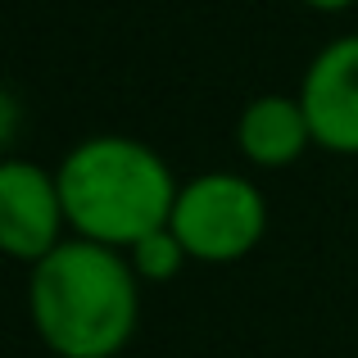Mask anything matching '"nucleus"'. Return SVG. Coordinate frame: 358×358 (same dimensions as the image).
Segmentation results:
<instances>
[{"label":"nucleus","instance_id":"obj_1","mask_svg":"<svg viewBox=\"0 0 358 358\" xmlns=\"http://www.w3.org/2000/svg\"><path fill=\"white\" fill-rule=\"evenodd\" d=\"M36 336L59 358H114L141 317V277L127 254L96 241H64L27 281Z\"/></svg>","mask_w":358,"mask_h":358},{"label":"nucleus","instance_id":"obj_2","mask_svg":"<svg viewBox=\"0 0 358 358\" xmlns=\"http://www.w3.org/2000/svg\"><path fill=\"white\" fill-rule=\"evenodd\" d=\"M59 195L78 241L131 250L173 222L177 177L145 141L91 136L59 164Z\"/></svg>","mask_w":358,"mask_h":358},{"label":"nucleus","instance_id":"obj_3","mask_svg":"<svg viewBox=\"0 0 358 358\" xmlns=\"http://www.w3.org/2000/svg\"><path fill=\"white\" fill-rule=\"evenodd\" d=\"M168 227L195 263H236L263 241L268 204L259 186L236 173H204L177 191Z\"/></svg>","mask_w":358,"mask_h":358},{"label":"nucleus","instance_id":"obj_4","mask_svg":"<svg viewBox=\"0 0 358 358\" xmlns=\"http://www.w3.org/2000/svg\"><path fill=\"white\" fill-rule=\"evenodd\" d=\"M69 222L59 195V177L27 159H5L0 164V245L18 263H41L55 250Z\"/></svg>","mask_w":358,"mask_h":358},{"label":"nucleus","instance_id":"obj_5","mask_svg":"<svg viewBox=\"0 0 358 358\" xmlns=\"http://www.w3.org/2000/svg\"><path fill=\"white\" fill-rule=\"evenodd\" d=\"M299 105L313 127V145L331 155H358V36H341L313 55Z\"/></svg>","mask_w":358,"mask_h":358},{"label":"nucleus","instance_id":"obj_6","mask_svg":"<svg viewBox=\"0 0 358 358\" xmlns=\"http://www.w3.org/2000/svg\"><path fill=\"white\" fill-rule=\"evenodd\" d=\"M236 145L250 164L259 168H286L313 145V127L299 105V96H259L241 109Z\"/></svg>","mask_w":358,"mask_h":358},{"label":"nucleus","instance_id":"obj_7","mask_svg":"<svg viewBox=\"0 0 358 358\" xmlns=\"http://www.w3.org/2000/svg\"><path fill=\"white\" fill-rule=\"evenodd\" d=\"M127 259H131V268H136L141 281H173L191 254H186V245L177 241L173 227H159V231H150L145 241L131 245Z\"/></svg>","mask_w":358,"mask_h":358},{"label":"nucleus","instance_id":"obj_8","mask_svg":"<svg viewBox=\"0 0 358 358\" xmlns=\"http://www.w3.org/2000/svg\"><path fill=\"white\" fill-rule=\"evenodd\" d=\"M304 5H313V9H322V14H336V9H350L354 0H304Z\"/></svg>","mask_w":358,"mask_h":358}]
</instances>
